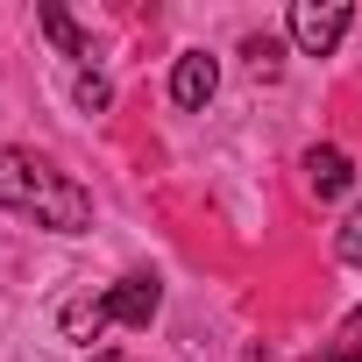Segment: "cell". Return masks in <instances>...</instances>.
<instances>
[{"label":"cell","mask_w":362,"mask_h":362,"mask_svg":"<svg viewBox=\"0 0 362 362\" xmlns=\"http://www.w3.org/2000/svg\"><path fill=\"white\" fill-rule=\"evenodd\" d=\"M0 206L8 214H36V228L50 235H86L93 228V199L71 185V177L29 149H8L0 142Z\"/></svg>","instance_id":"obj_1"},{"label":"cell","mask_w":362,"mask_h":362,"mask_svg":"<svg viewBox=\"0 0 362 362\" xmlns=\"http://www.w3.org/2000/svg\"><path fill=\"white\" fill-rule=\"evenodd\" d=\"M348 22H355V8L348 0H291V43L305 50V57H334L341 50V36H348Z\"/></svg>","instance_id":"obj_2"},{"label":"cell","mask_w":362,"mask_h":362,"mask_svg":"<svg viewBox=\"0 0 362 362\" xmlns=\"http://www.w3.org/2000/svg\"><path fill=\"white\" fill-rule=\"evenodd\" d=\"M100 298H107V313H114L121 327H149V320H156V305H163V284H156L149 270H128V277H121V284H107Z\"/></svg>","instance_id":"obj_3"},{"label":"cell","mask_w":362,"mask_h":362,"mask_svg":"<svg viewBox=\"0 0 362 362\" xmlns=\"http://www.w3.org/2000/svg\"><path fill=\"white\" fill-rule=\"evenodd\" d=\"M214 93H221V64H214L206 50H185V57L170 64V100L185 107V114H199Z\"/></svg>","instance_id":"obj_4"},{"label":"cell","mask_w":362,"mask_h":362,"mask_svg":"<svg viewBox=\"0 0 362 362\" xmlns=\"http://www.w3.org/2000/svg\"><path fill=\"white\" fill-rule=\"evenodd\" d=\"M305 185H313L320 199H341V192L355 185V163H348L341 149H305Z\"/></svg>","instance_id":"obj_5"},{"label":"cell","mask_w":362,"mask_h":362,"mask_svg":"<svg viewBox=\"0 0 362 362\" xmlns=\"http://www.w3.org/2000/svg\"><path fill=\"white\" fill-rule=\"evenodd\" d=\"M57 327H64V341H78V348H93L107 327H114V313H107V298H71L64 313H57Z\"/></svg>","instance_id":"obj_6"},{"label":"cell","mask_w":362,"mask_h":362,"mask_svg":"<svg viewBox=\"0 0 362 362\" xmlns=\"http://www.w3.org/2000/svg\"><path fill=\"white\" fill-rule=\"evenodd\" d=\"M36 22H43V36H50V43H57L64 57H78V64L93 57V43H86V29H78V22H71L64 8H36Z\"/></svg>","instance_id":"obj_7"},{"label":"cell","mask_w":362,"mask_h":362,"mask_svg":"<svg viewBox=\"0 0 362 362\" xmlns=\"http://www.w3.org/2000/svg\"><path fill=\"white\" fill-rule=\"evenodd\" d=\"M71 93H78V107H86V114H107V107H114V86H107L100 71H78V86H71Z\"/></svg>","instance_id":"obj_8"},{"label":"cell","mask_w":362,"mask_h":362,"mask_svg":"<svg viewBox=\"0 0 362 362\" xmlns=\"http://www.w3.org/2000/svg\"><path fill=\"white\" fill-rule=\"evenodd\" d=\"M334 256H341V263H362V206L341 221V235H334Z\"/></svg>","instance_id":"obj_9"},{"label":"cell","mask_w":362,"mask_h":362,"mask_svg":"<svg viewBox=\"0 0 362 362\" xmlns=\"http://www.w3.org/2000/svg\"><path fill=\"white\" fill-rule=\"evenodd\" d=\"M355 334H362V313L348 320V334L334 341V355H313V362H362V341H355Z\"/></svg>","instance_id":"obj_10"},{"label":"cell","mask_w":362,"mask_h":362,"mask_svg":"<svg viewBox=\"0 0 362 362\" xmlns=\"http://www.w3.org/2000/svg\"><path fill=\"white\" fill-rule=\"evenodd\" d=\"M249 64H256V71H277V36H256V43H249Z\"/></svg>","instance_id":"obj_11"},{"label":"cell","mask_w":362,"mask_h":362,"mask_svg":"<svg viewBox=\"0 0 362 362\" xmlns=\"http://www.w3.org/2000/svg\"><path fill=\"white\" fill-rule=\"evenodd\" d=\"M93 362H128V355H114V348H100V355H93Z\"/></svg>","instance_id":"obj_12"}]
</instances>
